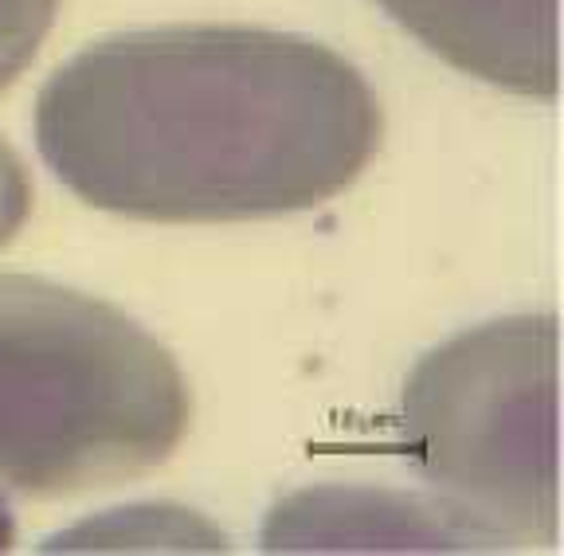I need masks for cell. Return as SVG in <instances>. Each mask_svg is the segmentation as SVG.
<instances>
[{
  "instance_id": "1",
  "label": "cell",
  "mask_w": 564,
  "mask_h": 556,
  "mask_svg": "<svg viewBox=\"0 0 564 556\" xmlns=\"http://www.w3.org/2000/svg\"><path fill=\"white\" fill-rule=\"evenodd\" d=\"M377 90L334 47L251 24L95 40L35 98V145L98 212L243 224L341 196L380 150Z\"/></svg>"
},
{
  "instance_id": "2",
  "label": "cell",
  "mask_w": 564,
  "mask_h": 556,
  "mask_svg": "<svg viewBox=\"0 0 564 556\" xmlns=\"http://www.w3.org/2000/svg\"><path fill=\"white\" fill-rule=\"evenodd\" d=\"M188 424L185 372L130 314L0 271V494L130 482L173 459Z\"/></svg>"
},
{
  "instance_id": "3",
  "label": "cell",
  "mask_w": 564,
  "mask_h": 556,
  "mask_svg": "<svg viewBox=\"0 0 564 556\" xmlns=\"http://www.w3.org/2000/svg\"><path fill=\"white\" fill-rule=\"evenodd\" d=\"M400 450L486 548L556 545V318L482 321L415 361Z\"/></svg>"
},
{
  "instance_id": "4",
  "label": "cell",
  "mask_w": 564,
  "mask_h": 556,
  "mask_svg": "<svg viewBox=\"0 0 564 556\" xmlns=\"http://www.w3.org/2000/svg\"><path fill=\"white\" fill-rule=\"evenodd\" d=\"M455 72L521 98H556V0H377Z\"/></svg>"
},
{
  "instance_id": "5",
  "label": "cell",
  "mask_w": 564,
  "mask_h": 556,
  "mask_svg": "<svg viewBox=\"0 0 564 556\" xmlns=\"http://www.w3.org/2000/svg\"><path fill=\"white\" fill-rule=\"evenodd\" d=\"M263 548H486L443 505L388 490H306L274 505Z\"/></svg>"
},
{
  "instance_id": "6",
  "label": "cell",
  "mask_w": 564,
  "mask_h": 556,
  "mask_svg": "<svg viewBox=\"0 0 564 556\" xmlns=\"http://www.w3.org/2000/svg\"><path fill=\"white\" fill-rule=\"evenodd\" d=\"M59 17V0H0V95L32 67Z\"/></svg>"
},
{
  "instance_id": "7",
  "label": "cell",
  "mask_w": 564,
  "mask_h": 556,
  "mask_svg": "<svg viewBox=\"0 0 564 556\" xmlns=\"http://www.w3.org/2000/svg\"><path fill=\"white\" fill-rule=\"evenodd\" d=\"M32 216V177L24 161L0 138V248H9Z\"/></svg>"
}]
</instances>
